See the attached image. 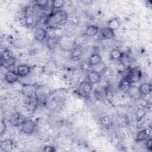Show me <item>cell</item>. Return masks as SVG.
I'll return each instance as SVG.
<instances>
[{"label":"cell","mask_w":152,"mask_h":152,"mask_svg":"<svg viewBox=\"0 0 152 152\" xmlns=\"http://www.w3.org/2000/svg\"><path fill=\"white\" fill-rule=\"evenodd\" d=\"M68 15L64 10H60L52 11L49 14L46 20L45 24L50 28H56L68 21Z\"/></svg>","instance_id":"6da1fadb"},{"label":"cell","mask_w":152,"mask_h":152,"mask_svg":"<svg viewBox=\"0 0 152 152\" xmlns=\"http://www.w3.org/2000/svg\"><path fill=\"white\" fill-rule=\"evenodd\" d=\"M1 64H4L5 66H12L15 63V58L14 57L12 53L9 49H4L1 53Z\"/></svg>","instance_id":"7a4b0ae2"},{"label":"cell","mask_w":152,"mask_h":152,"mask_svg":"<svg viewBox=\"0 0 152 152\" xmlns=\"http://www.w3.org/2000/svg\"><path fill=\"white\" fill-rule=\"evenodd\" d=\"M50 90L45 86H38L36 89L35 98L37 102H43L48 100Z\"/></svg>","instance_id":"3957f363"},{"label":"cell","mask_w":152,"mask_h":152,"mask_svg":"<svg viewBox=\"0 0 152 152\" xmlns=\"http://www.w3.org/2000/svg\"><path fill=\"white\" fill-rule=\"evenodd\" d=\"M38 86L33 84H23L21 87V93L27 98H31L35 97L36 89Z\"/></svg>","instance_id":"277c9868"},{"label":"cell","mask_w":152,"mask_h":152,"mask_svg":"<svg viewBox=\"0 0 152 152\" xmlns=\"http://www.w3.org/2000/svg\"><path fill=\"white\" fill-rule=\"evenodd\" d=\"M36 124L32 119H27L21 125V131L25 134L30 135L34 131Z\"/></svg>","instance_id":"5b68a950"},{"label":"cell","mask_w":152,"mask_h":152,"mask_svg":"<svg viewBox=\"0 0 152 152\" xmlns=\"http://www.w3.org/2000/svg\"><path fill=\"white\" fill-rule=\"evenodd\" d=\"M26 120V118L23 115L19 112H15L11 116L9 122L11 126L17 127L21 126Z\"/></svg>","instance_id":"8992f818"},{"label":"cell","mask_w":152,"mask_h":152,"mask_svg":"<svg viewBox=\"0 0 152 152\" xmlns=\"http://www.w3.org/2000/svg\"><path fill=\"white\" fill-rule=\"evenodd\" d=\"M93 89V85L90 84L88 81H82L78 86L77 91L82 96H88Z\"/></svg>","instance_id":"52a82bcc"},{"label":"cell","mask_w":152,"mask_h":152,"mask_svg":"<svg viewBox=\"0 0 152 152\" xmlns=\"http://www.w3.org/2000/svg\"><path fill=\"white\" fill-rule=\"evenodd\" d=\"M141 71L138 68H135L130 70L128 74L125 76V77L130 81L132 84L139 81L141 78Z\"/></svg>","instance_id":"ba28073f"},{"label":"cell","mask_w":152,"mask_h":152,"mask_svg":"<svg viewBox=\"0 0 152 152\" xmlns=\"http://www.w3.org/2000/svg\"><path fill=\"white\" fill-rule=\"evenodd\" d=\"M15 148L14 141L10 138L5 139L0 144V150L3 152H10Z\"/></svg>","instance_id":"9c48e42d"},{"label":"cell","mask_w":152,"mask_h":152,"mask_svg":"<svg viewBox=\"0 0 152 152\" xmlns=\"http://www.w3.org/2000/svg\"><path fill=\"white\" fill-rule=\"evenodd\" d=\"M102 78V74L94 70H91L88 72L87 74V79L90 84H94L99 83Z\"/></svg>","instance_id":"30bf717a"},{"label":"cell","mask_w":152,"mask_h":152,"mask_svg":"<svg viewBox=\"0 0 152 152\" xmlns=\"http://www.w3.org/2000/svg\"><path fill=\"white\" fill-rule=\"evenodd\" d=\"M47 37V31L42 27L37 28L34 31V39L39 42H43Z\"/></svg>","instance_id":"8fae6325"},{"label":"cell","mask_w":152,"mask_h":152,"mask_svg":"<svg viewBox=\"0 0 152 152\" xmlns=\"http://www.w3.org/2000/svg\"><path fill=\"white\" fill-rule=\"evenodd\" d=\"M150 134H151V131L148 128L140 131L137 133V135L136 137V139H135L136 142H140L145 141L147 138L150 137Z\"/></svg>","instance_id":"7c38bea8"},{"label":"cell","mask_w":152,"mask_h":152,"mask_svg":"<svg viewBox=\"0 0 152 152\" xmlns=\"http://www.w3.org/2000/svg\"><path fill=\"white\" fill-rule=\"evenodd\" d=\"M31 71V67L27 65L21 64L17 67V73L19 77H24L27 76Z\"/></svg>","instance_id":"4fadbf2b"},{"label":"cell","mask_w":152,"mask_h":152,"mask_svg":"<svg viewBox=\"0 0 152 152\" xmlns=\"http://www.w3.org/2000/svg\"><path fill=\"white\" fill-rule=\"evenodd\" d=\"M60 42V37L58 36L48 37L46 39V45L50 50H54L56 48Z\"/></svg>","instance_id":"5bb4252c"},{"label":"cell","mask_w":152,"mask_h":152,"mask_svg":"<svg viewBox=\"0 0 152 152\" xmlns=\"http://www.w3.org/2000/svg\"><path fill=\"white\" fill-rule=\"evenodd\" d=\"M84 51L80 46H77L74 48L70 53L71 59L73 61H78L83 56Z\"/></svg>","instance_id":"9a60e30c"},{"label":"cell","mask_w":152,"mask_h":152,"mask_svg":"<svg viewBox=\"0 0 152 152\" xmlns=\"http://www.w3.org/2000/svg\"><path fill=\"white\" fill-rule=\"evenodd\" d=\"M18 75L17 72L12 71H7L4 75V79L8 84H14L18 81Z\"/></svg>","instance_id":"2e32d148"},{"label":"cell","mask_w":152,"mask_h":152,"mask_svg":"<svg viewBox=\"0 0 152 152\" xmlns=\"http://www.w3.org/2000/svg\"><path fill=\"white\" fill-rule=\"evenodd\" d=\"M101 36L104 39H111L115 36V31L109 27H103L100 30Z\"/></svg>","instance_id":"e0dca14e"},{"label":"cell","mask_w":152,"mask_h":152,"mask_svg":"<svg viewBox=\"0 0 152 152\" xmlns=\"http://www.w3.org/2000/svg\"><path fill=\"white\" fill-rule=\"evenodd\" d=\"M132 84L130 83V81L125 77H124L119 82L118 85V88L119 90L124 93H127L128 90L130 88V87Z\"/></svg>","instance_id":"ac0fdd59"},{"label":"cell","mask_w":152,"mask_h":152,"mask_svg":"<svg viewBox=\"0 0 152 152\" xmlns=\"http://www.w3.org/2000/svg\"><path fill=\"white\" fill-rule=\"evenodd\" d=\"M124 53L118 48H114L112 49L110 52V59L115 61H120L122 59Z\"/></svg>","instance_id":"d6986e66"},{"label":"cell","mask_w":152,"mask_h":152,"mask_svg":"<svg viewBox=\"0 0 152 152\" xmlns=\"http://www.w3.org/2000/svg\"><path fill=\"white\" fill-rule=\"evenodd\" d=\"M138 89L141 96H147L151 93L152 86L150 83H144L138 87Z\"/></svg>","instance_id":"ffe728a7"},{"label":"cell","mask_w":152,"mask_h":152,"mask_svg":"<svg viewBox=\"0 0 152 152\" xmlns=\"http://www.w3.org/2000/svg\"><path fill=\"white\" fill-rule=\"evenodd\" d=\"M102 61V57L98 53H94L91 54L88 59V65L89 66H94L100 63H101Z\"/></svg>","instance_id":"44dd1931"},{"label":"cell","mask_w":152,"mask_h":152,"mask_svg":"<svg viewBox=\"0 0 152 152\" xmlns=\"http://www.w3.org/2000/svg\"><path fill=\"white\" fill-rule=\"evenodd\" d=\"M126 93L128 94V95L130 97H131L132 99H138L141 96L139 91L138 87L135 86H134V85H132L130 87V88H129V90H128Z\"/></svg>","instance_id":"7402d4cb"},{"label":"cell","mask_w":152,"mask_h":152,"mask_svg":"<svg viewBox=\"0 0 152 152\" xmlns=\"http://www.w3.org/2000/svg\"><path fill=\"white\" fill-rule=\"evenodd\" d=\"M99 27L95 25L88 26L85 31V35L87 37L95 36L99 32Z\"/></svg>","instance_id":"603a6c76"},{"label":"cell","mask_w":152,"mask_h":152,"mask_svg":"<svg viewBox=\"0 0 152 152\" xmlns=\"http://www.w3.org/2000/svg\"><path fill=\"white\" fill-rule=\"evenodd\" d=\"M65 1L64 0H55L51 2V7L53 11L60 10L64 5Z\"/></svg>","instance_id":"cb8c5ba5"},{"label":"cell","mask_w":152,"mask_h":152,"mask_svg":"<svg viewBox=\"0 0 152 152\" xmlns=\"http://www.w3.org/2000/svg\"><path fill=\"white\" fill-rule=\"evenodd\" d=\"M33 14L30 12L29 11L28 12H26L25 14V23L29 27V26H31L34 24V15H32Z\"/></svg>","instance_id":"d4e9b609"},{"label":"cell","mask_w":152,"mask_h":152,"mask_svg":"<svg viewBox=\"0 0 152 152\" xmlns=\"http://www.w3.org/2000/svg\"><path fill=\"white\" fill-rule=\"evenodd\" d=\"M120 26V23L118 18H113L110 19L107 23V27L115 30L118 29Z\"/></svg>","instance_id":"484cf974"},{"label":"cell","mask_w":152,"mask_h":152,"mask_svg":"<svg viewBox=\"0 0 152 152\" xmlns=\"http://www.w3.org/2000/svg\"><path fill=\"white\" fill-rule=\"evenodd\" d=\"M147 113L146 110L143 107H140L138 109H137L136 112V119L138 122L141 121L145 116Z\"/></svg>","instance_id":"4316f807"},{"label":"cell","mask_w":152,"mask_h":152,"mask_svg":"<svg viewBox=\"0 0 152 152\" xmlns=\"http://www.w3.org/2000/svg\"><path fill=\"white\" fill-rule=\"evenodd\" d=\"M99 122H100V124L104 127L109 126L112 124V121L110 118L107 116H103L101 117L99 119Z\"/></svg>","instance_id":"83f0119b"},{"label":"cell","mask_w":152,"mask_h":152,"mask_svg":"<svg viewBox=\"0 0 152 152\" xmlns=\"http://www.w3.org/2000/svg\"><path fill=\"white\" fill-rule=\"evenodd\" d=\"M68 21L72 25H77L79 23V18L77 16L72 15L71 16H68Z\"/></svg>","instance_id":"f1b7e54d"},{"label":"cell","mask_w":152,"mask_h":152,"mask_svg":"<svg viewBox=\"0 0 152 152\" xmlns=\"http://www.w3.org/2000/svg\"><path fill=\"white\" fill-rule=\"evenodd\" d=\"M48 1H34L35 6L40 8H45L49 4Z\"/></svg>","instance_id":"f546056e"},{"label":"cell","mask_w":152,"mask_h":152,"mask_svg":"<svg viewBox=\"0 0 152 152\" xmlns=\"http://www.w3.org/2000/svg\"><path fill=\"white\" fill-rule=\"evenodd\" d=\"M145 148H147V150H148L149 151H151L152 150V140L151 138V137L147 138L145 141Z\"/></svg>","instance_id":"4dcf8cb0"},{"label":"cell","mask_w":152,"mask_h":152,"mask_svg":"<svg viewBox=\"0 0 152 152\" xmlns=\"http://www.w3.org/2000/svg\"><path fill=\"white\" fill-rule=\"evenodd\" d=\"M42 150L44 152H55L56 151V148L52 145H46L43 147Z\"/></svg>","instance_id":"1f68e13d"},{"label":"cell","mask_w":152,"mask_h":152,"mask_svg":"<svg viewBox=\"0 0 152 152\" xmlns=\"http://www.w3.org/2000/svg\"><path fill=\"white\" fill-rule=\"evenodd\" d=\"M6 129H7L6 123H5V121L2 119L1 122V129H0V133H1V135H2L5 132Z\"/></svg>","instance_id":"d6a6232c"},{"label":"cell","mask_w":152,"mask_h":152,"mask_svg":"<svg viewBox=\"0 0 152 152\" xmlns=\"http://www.w3.org/2000/svg\"><path fill=\"white\" fill-rule=\"evenodd\" d=\"M83 2L84 4H86V5H90V4H91L93 2V1L91 0H86V1H83Z\"/></svg>","instance_id":"836d02e7"}]
</instances>
